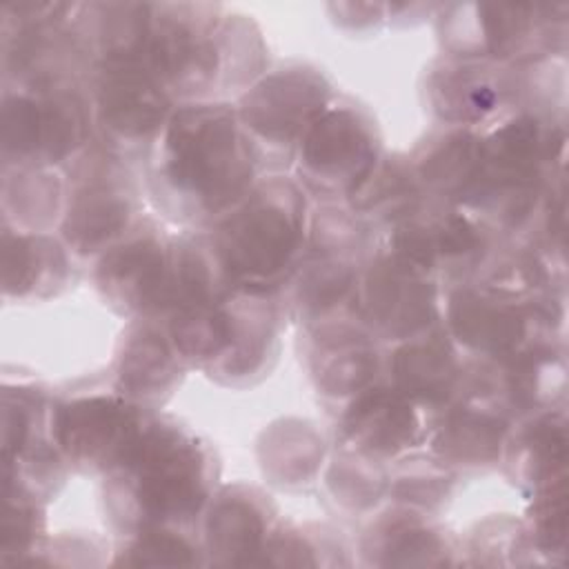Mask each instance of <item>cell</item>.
<instances>
[{
	"mask_svg": "<svg viewBox=\"0 0 569 569\" xmlns=\"http://www.w3.org/2000/svg\"><path fill=\"white\" fill-rule=\"evenodd\" d=\"M158 209L184 224H213L258 182L260 151L229 102H180L147 151Z\"/></svg>",
	"mask_w": 569,
	"mask_h": 569,
	"instance_id": "1",
	"label": "cell"
},
{
	"mask_svg": "<svg viewBox=\"0 0 569 569\" xmlns=\"http://www.w3.org/2000/svg\"><path fill=\"white\" fill-rule=\"evenodd\" d=\"M264 42L251 16L218 2H151L144 67L180 102H222L260 78Z\"/></svg>",
	"mask_w": 569,
	"mask_h": 569,
	"instance_id": "2",
	"label": "cell"
},
{
	"mask_svg": "<svg viewBox=\"0 0 569 569\" xmlns=\"http://www.w3.org/2000/svg\"><path fill=\"white\" fill-rule=\"evenodd\" d=\"M216 460L207 442L167 418H151L129 456L107 473L109 516L127 533L191 525L209 505Z\"/></svg>",
	"mask_w": 569,
	"mask_h": 569,
	"instance_id": "3",
	"label": "cell"
},
{
	"mask_svg": "<svg viewBox=\"0 0 569 569\" xmlns=\"http://www.w3.org/2000/svg\"><path fill=\"white\" fill-rule=\"evenodd\" d=\"M307 198L300 182L271 176L222 213L209 238L236 289L273 293L289 282L309 238Z\"/></svg>",
	"mask_w": 569,
	"mask_h": 569,
	"instance_id": "4",
	"label": "cell"
},
{
	"mask_svg": "<svg viewBox=\"0 0 569 569\" xmlns=\"http://www.w3.org/2000/svg\"><path fill=\"white\" fill-rule=\"evenodd\" d=\"M433 18L445 56L520 67L551 53L553 36H565L567 4L451 2Z\"/></svg>",
	"mask_w": 569,
	"mask_h": 569,
	"instance_id": "5",
	"label": "cell"
},
{
	"mask_svg": "<svg viewBox=\"0 0 569 569\" xmlns=\"http://www.w3.org/2000/svg\"><path fill=\"white\" fill-rule=\"evenodd\" d=\"M78 2H4L2 71L9 89L47 91L76 84L91 64L76 31Z\"/></svg>",
	"mask_w": 569,
	"mask_h": 569,
	"instance_id": "6",
	"label": "cell"
},
{
	"mask_svg": "<svg viewBox=\"0 0 569 569\" xmlns=\"http://www.w3.org/2000/svg\"><path fill=\"white\" fill-rule=\"evenodd\" d=\"M93 131L91 104L76 84L2 96V169L73 162Z\"/></svg>",
	"mask_w": 569,
	"mask_h": 569,
	"instance_id": "7",
	"label": "cell"
},
{
	"mask_svg": "<svg viewBox=\"0 0 569 569\" xmlns=\"http://www.w3.org/2000/svg\"><path fill=\"white\" fill-rule=\"evenodd\" d=\"M120 160L87 149L71 162L60 236L76 256H100L136 224L138 202Z\"/></svg>",
	"mask_w": 569,
	"mask_h": 569,
	"instance_id": "8",
	"label": "cell"
},
{
	"mask_svg": "<svg viewBox=\"0 0 569 569\" xmlns=\"http://www.w3.org/2000/svg\"><path fill=\"white\" fill-rule=\"evenodd\" d=\"M293 153L302 189L345 200L382 158L371 116L356 104L333 102L307 127Z\"/></svg>",
	"mask_w": 569,
	"mask_h": 569,
	"instance_id": "9",
	"label": "cell"
},
{
	"mask_svg": "<svg viewBox=\"0 0 569 569\" xmlns=\"http://www.w3.org/2000/svg\"><path fill=\"white\" fill-rule=\"evenodd\" d=\"M151 416L122 393H89L49 411V438L62 460L84 473L113 471L133 449Z\"/></svg>",
	"mask_w": 569,
	"mask_h": 569,
	"instance_id": "10",
	"label": "cell"
},
{
	"mask_svg": "<svg viewBox=\"0 0 569 569\" xmlns=\"http://www.w3.org/2000/svg\"><path fill=\"white\" fill-rule=\"evenodd\" d=\"M91 120L107 151L122 158L153 144L173 111L171 96L142 62L91 67Z\"/></svg>",
	"mask_w": 569,
	"mask_h": 569,
	"instance_id": "11",
	"label": "cell"
},
{
	"mask_svg": "<svg viewBox=\"0 0 569 569\" xmlns=\"http://www.w3.org/2000/svg\"><path fill=\"white\" fill-rule=\"evenodd\" d=\"M331 102L333 91L322 71L287 64L260 76L240 93L236 111L260 156L264 149L293 153L307 127Z\"/></svg>",
	"mask_w": 569,
	"mask_h": 569,
	"instance_id": "12",
	"label": "cell"
},
{
	"mask_svg": "<svg viewBox=\"0 0 569 569\" xmlns=\"http://www.w3.org/2000/svg\"><path fill=\"white\" fill-rule=\"evenodd\" d=\"M353 311L376 340L402 342L440 320L438 278L382 249L358 278Z\"/></svg>",
	"mask_w": 569,
	"mask_h": 569,
	"instance_id": "13",
	"label": "cell"
},
{
	"mask_svg": "<svg viewBox=\"0 0 569 569\" xmlns=\"http://www.w3.org/2000/svg\"><path fill=\"white\" fill-rule=\"evenodd\" d=\"M538 302L493 291L480 282H460L447 293L440 318L456 347L482 360H505L540 345L531 338L533 327L551 316Z\"/></svg>",
	"mask_w": 569,
	"mask_h": 569,
	"instance_id": "14",
	"label": "cell"
},
{
	"mask_svg": "<svg viewBox=\"0 0 569 569\" xmlns=\"http://www.w3.org/2000/svg\"><path fill=\"white\" fill-rule=\"evenodd\" d=\"M171 278V238L153 222H136L127 236L98 256L93 280L120 313L164 318Z\"/></svg>",
	"mask_w": 569,
	"mask_h": 569,
	"instance_id": "15",
	"label": "cell"
},
{
	"mask_svg": "<svg viewBox=\"0 0 569 569\" xmlns=\"http://www.w3.org/2000/svg\"><path fill=\"white\" fill-rule=\"evenodd\" d=\"M425 409L391 385H371L356 393L338 418V445L376 462L400 460L427 440Z\"/></svg>",
	"mask_w": 569,
	"mask_h": 569,
	"instance_id": "16",
	"label": "cell"
},
{
	"mask_svg": "<svg viewBox=\"0 0 569 569\" xmlns=\"http://www.w3.org/2000/svg\"><path fill=\"white\" fill-rule=\"evenodd\" d=\"M516 71V64L445 56L427 76L429 107L442 122L473 129L507 107L518 91Z\"/></svg>",
	"mask_w": 569,
	"mask_h": 569,
	"instance_id": "17",
	"label": "cell"
},
{
	"mask_svg": "<svg viewBox=\"0 0 569 569\" xmlns=\"http://www.w3.org/2000/svg\"><path fill=\"white\" fill-rule=\"evenodd\" d=\"M309 371L320 396L351 400L371 387L382 369L373 333L362 322L325 320L311 325Z\"/></svg>",
	"mask_w": 569,
	"mask_h": 569,
	"instance_id": "18",
	"label": "cell"
},
{
	"mask_svg": "<svg viewBox=\"0 0 569 569\" xmlns=\"http://www.w3.org/2000/svg\"><path fill=\"white\" fill-rule=\"evenodd\" d=\"M509 429V413L505 409L460 393L438 409L436 420L429 422L427 442L431 456L451 469H482L500 462Z\"/></svg>",
	"mask_w": 569,
	"mask_h": 569,
	"instance_id": "19",
	"label": "cell"
},
{
	"mask_svg": "<svg viewBox=\"0 0 569 569\" xmlns=\"http://www.w3.org/2000/svg\"><path fill=\"white\" fill-rule=\"evenodd\" d=\"M389 385L422 409L438 411L458 398L465 378L456 342L442 329H427L396 342L387 360Z\"/></svg>",
	"mask_w": 569,
	"mask_h": 569,
	"instance_id": "20",
	"label": "cell"
},
{
	"mask_svg": "<svg viewBox=\"0 0 569 569\" xmlns=\"http://www.w3.org/2000/svg\"><path fill=\"white\" fill-rule=\"evenodd\" d=\"M273 531L269 496L249 485H229L204 507V547L213 562L253 565Z\"/></svg>",
	"mask_w": 569,
	"mask_h": 569,
	"instance_id": "21",
	"label": "cell"
},
{
	"mask_svg": "<svg viewBox=\"0 0 569 569\" xmlns=\"http://www.w3.org/2000/svg\"><path fill=\"white\" fill-rule=\"evenodd\" d=\"M182 367L167 327L142 318L120 340L113 365L116 389L138 405L160 402L180 382Z\"/></svg>",
	"mask_w": 569,
	"mask_h": 569,
	"instance_id": "22",
	"label": "cell"
},
{
	"mask_svg": "<svg viewBox=\"0 0 569 569\" xmlns=\"http://www.w3.org/2000/svg\"><path fill=\"white\" fill-rule=\"evenodd\" d=\"M409 164L425 196L462 209L482 176V136L476 129L449 127L427 138L409 156Z\"/></svg>",
	"mask_w": 569,
	"mask_h": 569,
	"instance_id": "23",
	"label": "cell"
},
{
	"mask_svg": "<svg viewBox=\"0 0 569 569\" xmlns=\"http://www.w3.org/2000/svg\"><path fill=\"white\" fill-rule=\"evenodd\" d=\"M229 305L233 311V342L209 373L227 385H244L262 376L276 358L278 307L271 293L244 289L231 291Z\"/></svg>",
	"mask_w": 569,
	"mask_h": 569,
	"instance_id": "24",
	"label": "cell"
},
{
	"mask_svg": "<svg viewBox=\"0 0 569 569\" xmlns=\"http://www.w3.org/2000/svg\"><path fill=\"white\" fill-rule=\"evenodd\" d=\"M76 31L91 67L142 62L151 33V2H78Z\"/></svg>",
	"mask_w": 569,
	"mask_h": 569,
	"instance_id": "25",
	"label": "cell"
},
{
	"mask_svg": "<svg viewBox=\"0 0 569 569\" xmlns=\"http://www.w3.org/2000/svg\"><path fill=\"white\" fill-rule=\"evenodd\" d=\"M509 478L529 491L565 480L567 422L562 411H533L513 431L509 429L502 458Z\"/></svg>",
	"mask_w": 569,
	"mask_h": 569,
	"instance_id": "26",
	"label": "cell"
},
{
	"mask_svg": "<svg viewBox=\"0 0 569 569\" xmlns=\"http://www.w3.org/2000/svg\"><path fill=\"white\" fill-rule=\"evenodd\" d=\"M2 289L7 298H44L64 287L69 258L64 242L49 233L2 224Z\"/></svg>",
	"mask_w": 569,
	"mask_h": 569,
	"instance_id": "27",
	"label": "cell"
},
{
	"mask_svg": "<svg viewBox=\"0 0 569 569\" xmlns=\"http://www.w3.org/2000/svg\"><path fill=\"white\" fill-rule=\"evenodd\" d=\"M358 278V267L349 256L309 249L289 278L293 309L311 325L331 320L342 307L356 305Z\"/></svg>",
	"mask_w": 569,
	"mask_h": 569,
	"instance_id": "28",
	"label": "cell"
},
{
	"mask_svg": "<svg viewBox=\"0 0 569 569\" xmlns=\"http://www.w3.org/2000/svg\"><path fill=\"white\" fill-rule=\"evenodd\" d=\"M67 189L51 167L2 169L4 224L18 231L47 233L62 220Z\"/></svg>",
	"mask_w": 569,
	"mask_h": 569,
	"instance_id": "29",
	"label": "cell"
},
{
	"mask_svg": "<svg viewBox=\"0 0 569 569\" xmlns=\"http://www.w3.org/2000/svg\"><path fill=\"white\" fill-rule=\"evenodd\" d=\"M365 551H376L373 562L378 565L425 567L449 562L445 553L449 549L440 531L418 509L405 505L371 525Z\"/></svg>",
	"mask_w": 569,
	"mask_h": 569,
	"instance_id": "30",
	"label": "cell"
},
{
	"mask_svg": "<svg viewBox=\"0 0 569 569\" xmlns=\"http://www.w3.org/2000/svg\"><path fill=\"white\" fill-rule=\"evenodd\" d=\"M164 327L184 365L211 371L233 342V311L229 296L218 302L176 311L167 318Z\"/></svg>",
	"mask_w": 569,
	"mask_h": 569,
	"instance_id": "31",
	"label": "cell"
},
{
	"mask_svg": "<svg viewBox=\"0 0 569 569\" xmlns=\"http://www.w3.org/2000/svg\"><path fill=\"white\" fill-rule=\"evenodd\" d=\"M258 453L264 476L280 487H298L316 478L325 456V442L313 425L282 420L262 433Z\"/></svg>",
	"mask_w": 569,
	"mask_h": 569,
	"instance_id": "32",
	"label": "cell"
},
{
	"mask_svg": "<svg viewBox=\"0 0 569 569\" xmlns=\"http://www.w3.org/2000/svg\"><path fill=\"white\" fill-rule=\"evenodd\" d=\"M425 198L409 158L382 156L347 202L358 218H376L393 224L416 211Z\"/></svg>",
	"mask_w": 569,
	"mask_h": 569,
	"instance_id": "33",
	"label": "cell"
},
{
	"mask_svg": "<svg viewBox=\"0 0 569 569\" xmlns=\"http://www.w3.org/2000/svg\"><path fill=\"white\" fill-rule=\"evenodd\" d=\"M325 480L336 502L356 511L373 507L387 493L389 485L382 462L345 449L331 460Z\"/></svg>",
	"mask_w": 569,
	"mask_h": 569,
	"instance_id": "34",
	"label": "cell"
},
{
	"mask_svg": "<svg viewBox=\"0 0 569 569\" xmlns=\"http://www.w3.org/2000/svg\"><path fill=\"white\" fill-rule=\"evenodd\" d=\"M42 393L29 387H4L2 393V465L44 445Z\"/></svg>",
	"mask_w": 569,
	"mask_h": 569,
	"instance_id": "35",
	"label": "cell"
},
{
	"mask_svg": "<svg viewBox=\"0 0 569 569\" xmlns=\"http://www.w3.org/2000/svg\"><path fill=\"white\" fill-rule=\"evenodd\" d=\"M398 469L389 476L387 493L405 507L411 509H431L440 505L453 485V469L431 458H407L398 460Z\"/></svg>",
	"mask_w": 569,
	"mask_h": 569,
	"instance_id": "36",
	"label": "cell"
},
{
	"mask_svg": "<svg viewBox=\"0 0 569 569\" xmlns=\"http://www.w3.org/2000/svg\"><path fill=\"white\" fill-rule=\"evenodd\" d=\"M4 496V516H2V551L4 553H27L38 542L42 533L44 513L38 500L27 485L13 478H2Z\"/></svg>",
	"mask_w": 569,
	"mask_h": 569,
	"instance_id": "37",
	"label": "cell"
},
{
	"mask_svg": "<svg viewBox=\"0 0 569 569\" xmlns=\"http://www.w3.org/2000/svg\"><path fill=\"white\" fill-rule=\"evenodd\" d=\"M118 558L131 567H189L198 565V547L176 527H151L131 533Z\"/></svg>",
	"mask_w": 569,
	"mask_h": 569,
	"instance_id": "38",
	"label": "cell"
},
{
	"mask_svg": "<svg viewBox=\"0 0 569 569\" xmlns=\"http://www.w3.org/2000/svg\"><path fill=\"white\" fill-rule=\"evenodd\" d=\"M531 536L542 551H560L567 538V491L565 480L533 493L529 511Z\"/></svg>",
	"mask_w": 569,
	"mask_h": 569,
	"instance_id": "39",
	"label": "cell"
}]
</instances>
